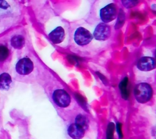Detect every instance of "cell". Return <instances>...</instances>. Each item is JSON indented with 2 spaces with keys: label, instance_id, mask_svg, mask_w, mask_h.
<instances>
[{
  "label": "cell",
  "instance_id": "obj_15",
  "mask_svg": "<svg viewBox=\"0 0 156 139\" xmlns=\"http://www.w3.org/2000/svg\"><path fill=\"white\" fill-rule=\"evenodd\" d=\"M127 78H125L120 83L119 85V88L121 90V95L122 96V97L125 99H127L128 97V92L127 90Z\"/></svg>",
  "mask_w": 156,
  "mask_h": 139
},
{
  "label": "cell",
  "instance_id": "obj_1",
  "mask_svg": "<svg viewBox=\"0 0 156 139\" xmlns=\"http://www.w3.org/2000/svg\"><path fill=\"white\" fill-rule=\"evenodd\" d=\"M22 17V8L16 1L0 0V34L18 24Z\"/></svg>",
  "mask_w": 156,
  "mask_h": 139
},
{
  "label": "cell",
  "instance_id": "obj_4",
  "mask_svg": "<svg viewBox=\"0 0 156 139\" xmlns=\"http://www.w3.org/2000/svg\"><path fill=\"white\" fill-rule=\"evenodd\" d=\"M52 99L57 107L62 108L69 107L71 102L70 95L63 89L55 90L52 94Z\"/></svg>",
  "mask_w": 156,
  "mask_h": 139
},
{
  "label": "cell",
  "instance_id": "obj_5",
  "mask_svg": "<svg viewBox=\"0 0 156 139\" xmlns=\"http://www.w3.org/2000/svg\"><path fill=\"white\" fill-rule=\"evenodd\" d=\"M117 6L114 3H110L100 10V18L104 23H110L113 21L117 17Z\"/></svg>",
  "mask_w": 156,
  "mask_h": 139
},
{
  "label": "cell",
  "instance_id": "obj_16",
  "mask_svg": "<svg viewBox=\"0 0 156 139\" xmlns=\"http://www.w3.org/2000/svg\"><path fill=\"white\" fill-rule=\"evenodd\" d=\"M114 130V124L113 123L110 122L107 127V139H113Z\"/></svg>",
  "mask_w": 156,
  "mask_h": 139
},
{
  "label": "cell",
  "instance_id": "obj_8",
  "mask_svg": "<svg viewBox=\"0 0 156 139\" xmlns=\"http://www.w3.org/2000/svg\"><path fill=\"white\" fill-rule=\"evenodd\" d=\"M136 67L140 71H151L155 68V59L151 56H143L138 61Z\"/></svg>",
  "mask_w": 156,
  "mask_h": 139
},
{
  "label": "cell",
  "instance_id": "obj_3",
  "mask_svg": "<svg viewBox=\"0 0 156 139\" xmlns=\"http://www.w3.org/2000/svg\"><path fill=\"white\" fill-rule=\"evenodd\" d=\"M133 94L135 100L140 103H146L152 97L153 89L147 83L137 84L134 88Z\"/></svg>",
  "mask_w": 156,
  "mask_h": 139
},
{
  "label": "cell",
  "instance_id": "obj_13",
  "mask_svg": "<svg viewBox=\"0 0 156 139\" xmlns=\"http://www.w3.org/2000/svg\"><path fill=\"white\" fill-rule=\"evenodd\" d=\"M74 122L82 126L85 130L88 127V119L87 117L83 114H79L76 116Z\"/></svg>",
  "mask_w": 156,
  "mask_h": 139
},
{
  "label": "cell",
  "instance_id": "obj_7",
  "mask_svg": "<svg viewBox=\"0 0 156 139\" xmlns=\"http://www.w3.org/2000/svg\"><path fill=\"white\" fill-rule=\"evenodd\" d=\"M111 35V28L107 24L104 23H99L93 32V37L97 40L104 41L107 40Z\"/></svg>",
  "mask_w": 156,
  "mask_h": 139
},
{
  "label": "cell",
  "instance_id": "obj_12",
  "mask_svg": "<svg viewBox=\"0 0 156 139\" xmlns=\"http://www.w3.org/2000/svg\"><path fill=\"white\" fill-rule=\"evenodd\" d=\"M12 79L10 75L7 72L0 74V90L8 91L12 86Z\"/></svg>",
  "mask_w": 156,
  "mask_h": 139
},
{
  "label": "cell",
  "instance_id": "obj_11",
  "mask_svg": "<svg viewBox=\"0 0 156 139\" xmlns=\"http://www.w3.org/2000/svg\"><path fill=\"white\" fill-rule=\"evenodd\" d=\"M25 42L24 37L20 34H15L10 39V46L16 50H20L23 48L26 43Z\"/></svg>",
  "mask_w": 156,
  "mask_h": 139
},
{
  "label": "cell",
  "instance_id": "obj_10",
  "mask_svg": "<svg viewBox=\"0 0 156 139\" xmlns=\"http://www.w3.org/2000/svg\"><path fill=\"white\" fill-rule=\"evenodd\" d=\"M65 37V32L64 29L62 26H58L52 30L48 34L49 40L54 44L58 45L62 43Z\"/></svg>",
  "mask_w": 156,
  "mask_h": 139
},
{
  "label": "cell",
  "instance_id": "obj_14",
  "mask_svg": "<svg viewBox=\"0 0 156 139\" xmlns=\"http://www.w3.org/2000/svg\"><path fill=\"white\" fill-rule=\"evenodd\" d=\"M10 54L8 47L4 45H0V62H4Z\"/></svg>",
  "mask_w": 156,
  "mask_h": 139
},
{
  "label": "cell",
  "instance_id": "obj_2",
  "mask_svg": "<svg viewBox=\"0 0 156 139\" xmlns=\"http://www.w3.org/2000/svg\"><path fill=\"white\" fill-rule=\"evenodd\" d=\"M34 69L33 61L29 57H23L17 61L15 66V78L23 81L24 78L30 75Z\"/></svg>",
  "mask_w": 156,
  "mask_h": 139
},
{
  "label": "cell",
  "instance_id": "obj_9",
  "mask_svg": "<svg viewBox=\"0 0 156 139\" xmlns=\"http://www.w3.org/2000/svg\"><path fill=\"white\" fill-rule=\"evenodd\" d=\"M68 135L72 139H82L85 133V130L80 125L71 123L67 129Z\"/></svg>",
  "mask_w": 156,
  "mask_h": 139
},
{
  "label": "cell",
  "instance_id": "obj_6",
  "mask_svg": "<svg viewBox=\"0 0 156 139\" xmlns=\"http://www.w3.org/2000/svg\"><path fill=\"white\" fill-rule=\"evenodd\" d=\"M93 34L83 27H79L74 34L75 42L80 46H85L89 44L93 40Z\"/></svg>",
  "mask_w": 156,
  "mask_h": 139
}]
</instances>
